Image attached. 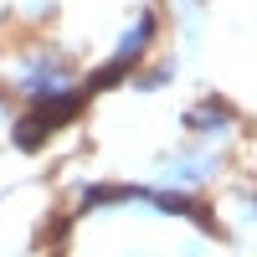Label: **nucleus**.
I'll return each mask as SVG.
<instances>
[{
	"mask_svg": "<svg viewBox=\"0 0 257 257\" xmlns=\"http://www.w3.org/2000/svg\"><path fill=\"white\" fill-rule=\"evenodd\" d=\"M226 155L231 149L221 144H206V139H180V144H170L160 149L155 160H149V185H160V190H175V196H206L211 185H216L226 175Z\"/></svg>",
	"mask_w": 257,
	"mask_h": 257,
	"instance_id": "nucleus-1",
	"label": "nucleus"
},
{
	"mask_svg": "<svg viewBox=\"0 0 257 257\" xmlns=\"http://www.w3.org/2000/svg\"><path fill=\"white\" fill-rule=\"evenodd\" d=\"M165 31H175L180 47L196 52L206 36V0H165Z\"/></svg>",
	"mask_w": 257,
	"mask_h": 257,
	"instance_id": "nucleus-3",
	"label": "nucleus"
},
{
	"mask_svg": "<svg viewBox=\"0 0 257 257\" xmlns=\"http://www.w3.org/2000/svg\"><path fill=\"white\" fill-rule=\"evenodd\" d=\"M6 67H11V57H6V41H0V77H6Z\"/></svg>",
	"mask_w": 257,
	"mask_h": 257,
	"instance_id": "nucleus-4",
	"label": "nucleus"
},
{
	"mask_svg": "<svg viewBox=\"0 0 257 257\" xmlns=\"http://www.w3.org/2000/svg\"><path fill=\"white\" fill-rule=\"evenodd\" d=\"M185 134L190 139H206V144H221V149H231L237 144V134H242V113L231 108L226 98H216V93H206V98H196L185 108Z\"/></svg>",
	"mask_w": 257,
	"mask_h": 257,
	"instance_id": "nucleus-2",
	"label": "nucleus"
}]
</instances>
